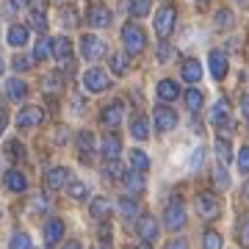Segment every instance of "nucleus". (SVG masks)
Returning a JSON list of instances; mask_svg holds the SVG:
<instances>
[{
    "instance_id": "nucleus-1",
    "label": "nucleus",
    "mask_w": 249,
    "mask_h": 249,
    "mask_svg": "<svg viewBox=\"0 0 249 249\" xmlns=\"http://www.w3.org/2000/svg\"><path fill=\"white\" fill-rule=\"evenodd\" d=\"M122 45H124V50H127L130 55L142 53L144 45H147V34H144L136 22H127V25L122 28Z\"/></svg>"
},
{
    "instance_id": "nucleus-2",
    "label": "nucleus",
    "mask_w": 249,
    "mask_h": 249,
    "mask_svg": "<svg viewBox=\"0 0 249 249\" xmlns=\"http://www.w3.org/2000/svg\"><path fill=\"white\" fill-rule=\"evenodd\" d=\"M175 22H178V14H175V9H172V6H163V9L155 14V34H158L160 39L172 36V31H175Z\"/></svg>"
},
{
    "instance_id": "nucleus-3",
    "label": "nucleus",
    "mask_w": 249,
    "mask_h": 249,
    "mask_svg": "<svg viewBox=\"0 0 249 249\" xmlns=\"http://www.w3.org/2000/svg\"><path fill=\"white\" fill-rule=\"evenodd\" d=\"M83 89L91 91V94H100V91L111 89L108 75H106L103 70H86V75H83Z\"/></svg>"
},
{
    "instance_id": "nucleus-4",
    "label": "nucleus",
    "mask_w": 249,
    "mask_h": 249,
    "mask_svg": "<svg viewBox=\"0 0 249 249\" xmlns=\"http://www.w3.org/2000/svg\"><path fill=\"white\" fill-rule=\"evenodd\" d=\"M163 224H166L169 230H183V227H186V208H183V202H169L166 205Z\"/></svg>"
},
{
    "instance_id": "nucleus-5",
    "label": "nucleus",
    "mask_w": 249,
    "mask_h": 249,
    "mask_svg": "<svg viewBox=\"0 0 249 249\" xmlns=\"http://www.w3.org/2000/svg\"><path fill=\"white\" fill-rule=\"evenodd\" d=\"M103 53H106V47H103V42H100L97 36H91V34L80 36V55H83L86 61H97Z\"/></svg>"
},
{
    "instance_id": "nucleus-6",
    "label": "nucleus",
    "mask_w": 249,
    "mask_h": 249,
    "mask_svg": "<svg viewBox=\"0 0 249 249\" xmlns=\"http://www.w3.org/2000/svg\"><path fill=\"white\" fill-rule=\"evenodd\" d=\"M219 211H222V205H219V196L213 194H199L196 196V213L202 216V219H216L219 216Z\"/></svg>"
},
{
    "instance_id": "nucleus-7",
    "label": "nucleus",
    "mask_w": 249,
    "mask_h": 249,
    "mask_svg": "<svg viewBox=\"0 0 249 249\" xmlns=\"http://www.w3.org/2000/svg\"><path fill=\"white\" fill-rule=\"evenodd\" d=\"M152 119H155V127H158L160 133H169V130H175V124H178V114L169 106H158L155 114H152Z\"/></svg>"
},
{
    "instance_id": "nucleus-8",
    "label": "nucleus",
    "mask_w": 249,
    "mask_h": 249,
    "mask_svg": "<svg viewBox=\"0 0 249 249\" xmlns=\"http://www.w3.org/2000/svg\"><path fill=\"white\" fill-rule=\"evenodd\" d=\"M136 230H139V238L144 244H152V241L158 238V222H155V216H139Z\"/></svg>"
},
{
    "instance_id": "nucleus-9",
    "label": "nucleus",
    "mask_w": 249,
    "mask_h": 249,
    "mask_svg": "<svg viewBox=\"0 0 249 249\" xmlns=\"http://www.w3.org/2000/svg\"><path fill=\"white\" fill-rule=\"evenodd\" d=\"M42 119H45V111L42 108L28 106L17 114V127H36V124H42Z\"/></svg>"
},
{
    "instance_id": "nucleus-10",
    "label": "nucleus",
    "mask_w": 249,
    "mask_h": 249,
    "mask_svg": "<svg viewBox=\"0 0 249 249\" xmlns=\"http://www.w3.org/2000/svg\"><path fill=\"white\" fill-rule=\"evenodd\" d=\"M208 64H211V75H213L216 80H224V78H227V55H224L222 50H211V55H208Z\"/></svg>"
},
{
    "instance_id": "nucleus-11",
    "label": "nucleus",
    "mask_w": 249,
    "mask_h": 249,
    "mask_svg": "<svg viewBox=\"0 0 249 249\" xmlns=\"http://www.w3.org/2000/svg\"><path fill=\"white\" fill-rule=\"evenodd\" d=\"M89 25H94V28H106V25H111V9L108 6H103V3H94L89 9Z\"/></svg>"
},
{
    "instance_id": "nucleus-12",
    "label": "nucleus",
    "mask_w": 249,
    "mask_h": 249,
    "mask_svg": "<svg viewBox=\"0 0 249 249\" xmlns=\"http://www.w3.org/2000/svg\"><path fill=\"white\" fill-rule=\"evenodd\" d=\"M100 152H103L108 160L119 158V152H122V142H119V136H114V133L103 136V142H100Z\"/></svg>"
},
{
    "instance_id": "nucleus-13",
    "label": "nucleus",
    "mask_w": 249,
    "mask_h": 249,
    "mask_svg": "<svg viewBox=\"0 0 249 249\" xmlns=\"http://www.w3.org/2000/svg\"><path fill=\"white\" fill-rule=\"evenodd\" d=\"M61 238H64V222L61 219H47L45 222V244L53 247V244H58Z\"/></svg>"
},
{
    "instance_id": "nucleus-14",
    "label": "nucleus",
    "mask_w": 249,
    "mask_h": 249,
    "mask_svg": "<svg viewBox=\"0 0 249 249\" xmlns=\"http://www.w3.org/2000/svg\"><path fill=\"white\" fill-rule=\"evenodd\" d=\"M155 91H158V97L163 100V103H175V100L180 97V86L172 78H163L158 83V89H155Z\"/></svg>"
},
{
    "instance_id": "nucleus-15",
    "label": "nucleus",
    "mask_w": 249,
    "mask_h": 249,
    "mask_svg": "<svg viewBox=\"0 0 249 249\" xmlns=\"http://www.w3.org/2000/svg\"><path fill=\"white\" fill-rule=\"evenodd\" d=\"M100 119H103V124H108V127H116V124L122 122V103L116 100V103L106 106L103 108V114H100Z\"/></svg>"
},
{
    "instance_id": "nucleus-16",
    "label": "nucleus",
    "mask_w": 249,
    "mask_h": 249,
    "mask_svg": "<svg viewBox=\"0 0 249 249\" xmlns=\"http://www.w3.org/2000/svg\"><path fill=\"white\" fill-rule=\"evenodd\" d=\"M53 55L61 64H72V42L70 39H53Z\"/></svg>"
},
{
    "instance_id": "nucleus-17",
    "label": "nucleus",
    "mask_w": 249,
    "mask_h": 249,
    "mask_svg": "<svg viewBox=\"0 0 249 249\" xmlns=\"http://www.w3.org/2000/svg\"><path fill=\"white\" fill-rule=\"evenodd\" d=\"M6 188L9 191H14V194H22L28 188V180H25V175L19 169H11V172H6Z\"/></svg>"
},
{
    "instance_id": "nucleus-18",
    "label": "nucleus",
    "mask_w": 249,
    "mask_h": 249,
    "mask_svg": "<svg viewBox=\"0 0 249 249\" xmlns=\"http://www.w3.org/2000/svg\"><path fill=\"white\" fill-rule=\"evenodd\" d=\"M122 183H124V188H127L130 194H142V191H144V178H142V172H136V169L124 172Z\"/></svg>"
},
{
    "instance_id": "nucleus-19",
    "label": "nucleus",
    "mask_w": 249,
    "mask_h": 249,
    "mask_svg": "<svg viewBox=\"0 0 249 249\" xmlns=\"http://www.w3.org/2000/svg\"><path fill=\"white\" fill-rule=\"evenodd\" d=\"M199 78H202V64L196 61V58L183 61V80L186 83H199Z\"/></svg>"
},
{
    "instance_id": "nucleus-20",
    "label": "nucleus",
    "mask_w": 249,
    "mask_h": 249,
    "mask_svg": "<svg viewBox=\"0 0 249 249\" xmlns=\"http://www.w3.org/2000/svg\"><path fill=\"white\" fill-rule=\"evenodd\" d=\"M28 94V86L22 83L19 78H11L9 83H6V97L11 100V103H19V100H25Z\"/></svg>"
},
{
    "instance_id": "nucleus-21",
    "label": "nucleus",
    "mask_w": 249,
    "mask_h": 249,
    "mask_svg": "<svg viewBox=\"0 0 249 249\" xmlns=\"http://www.w3.org/2000/svg\"><path fill=\"white\" fill-rule=\"evenodd\" d=\"M67 180H70V169H64V166H55V169L47 172V188H53V191L64 188Z\"/></svg>"
},
{
    "instance_id": "nucleus-22",
    "label": "nucleus",
    "mask_w": 249,
    "mask_h": 249,
    "mask_svg": "<svg viewBox=\"0 0 249 249\" xmlns=\"http://www.w3.org/2000/svg\"><path fill=\"white\" fill-rule=\"evenodd\" d=\"M227 116H230V106H227V100L224 97H219L213 103V111H211V122L222 127V124H227Z\"/></svg>"
},
{
    "instance_id": "nucleus-23",
    "label": "nucleus",
    "mask_w": 249,
    "mask_h": 249,
    "mask_svg": "<svg viewBox=\"0 0 249 249\" xmlns=\"http://www.w3.org/2000/svg\"><path fill=\"white\" fill-rule=\"evenodd\" d=\"M78 150H80V158L83 160H89L91 155H94V136H91L89 130L78 133Z\"/></svg>"
},
{
    "instance_id": "nucleus-24",
    "label": "nucleus",
    "mask_w": 249,
    "mask_h": 249,
    "mask_svg": "<svg viewBox=\"0 0 249 249\" xmlns=\"http://www.w3.org/2000/svg\"><path fill=\"white\" fill-rule=\"evenodd\" d=\"M91 216L94 219H108L111 216V199L108 196H97V199H91Z\"/></svg>"
},
{
    "instance_id": "nucleus-25",
    "label": "nucleus",
    "mask_w": 249,
    "mask_h": 249,
    "mask_svg": "<svg viewBox=\"0 0 249 249\" xmlns=\"http://www.w3.org/2000/svg\"><path fill=\"white\" fill-rule=\"evenodd\" d=\"M50 55H53V39L42 36V39L36 42V47H34V61H47Z\"/></svg>"
},
{
    "instance_id": "nucleus-26",
    "label": "nucleus",
    "mask_w": 249,
    "mask_h": 249,
    "mask_svg": "<svg viewBox=\"0 0 249 249\" xmlns=\"http://www.w3.org/2000/svg\"><path fill=\"white\" fill-rule=\"evenodd\" d=\"M42 89H45L47 94L61 91V89H64V78L58 75V72H53V75H45V78H42Z\"/></svg>"
},
{
    "instance_id": "nucleus-27",
    "label": "nucleus",
    "mask_w": 249,
    "mask_h": 249,
    "mask_svg": "<svg viewBox=\"0 0 249 249\" xmlns=\"http://www.w3.org/2000/svg\"><path fill=\"white\" fill-rule=\"evenodd\" d=\"M119 213H122L127 222H130V219H136V216H139V202H136V199H130V196H122V199H119Z\"/></svg>"
},
{
    "instance_id": "nucleus-28",
    "label": "nucleus",
    "mask_w": 249,
    "mask_h": 249,
    "mask_svg": "<svg viewBox=\"0 0 249 249\" xmlns=\"http://www.w3.org/2000/svg\"><path fill=\"white\" fill-rule=\"evenodd\" d=\"M25 42H28V28L11 25V28H9V45H11V47H22Z\"/></svg>"
},
{
    "instance_id": "nucleus-29",
    "label": "nucleus",
    "mask_w": 249,
    "mask_h": 249,
    "mask_svg": "<svg viewBox=\"0 0 249 249\" xmlns=\"http://www.w3.org/2000/svg\"><path fill=\"white\" fill-rule=\"evenodd\" d=\"M130 133H133L139 142H144V139L150 136V122H147L144 116H136L133 122H130Z\"/></svg>"
},
{
    "instance_id": "nucleus-30",
    "label": "nucleus",
    "mask_w": 249,
    "mask_h": 249,
    "mask_svg": "<svg viewBox=\"0 0 249 249\" xmlns=\"http://www.w3.org/2000/svg\"><path fill=\"white\" fill-rule=\"evenodd\" d=\"M130 166H133L136 172H147L150 169V158H147V152L130 150Z\"/></svg>"
},
{
    "instance_id": "nucleus-31",
    "label": "nucleus",
    "mask_w": 249,
    "mask_h": 249,
    "mask_svg": "<svg viewBox=\"0 0 249 249\" xmlns=\"http://www.w3.org/2000/svg\"><path fill=\"white\" fill-rule=\"evenodd\" d=\"M216 158L222 160V163H230L232 160V150H230L227 139H216Z\"/></svg>"
},
{
    "instance_id": "nucleus-32",
    "label": "nucleus",
    "mask_w": 249,
    "mask_h": 249,
    "mask_svg": "<svg viewBox=\"0 0 249 249\" xmlns=\"http://www.w3.org/2000/svg\"><path fill=\"white\" fill-rule=\"evenodd\" d=\"M186 106H188L191 114H196V111L202 108V91H199V89H188L186 91Z\"/></svg>"
},
{
    "instance_id": "nucleus-33",
    "label": "nucleus",
    "mask_w": 249,
    "mask_h": 249,
    "mask_svg": "<svg viewBox=\"0 0 249 249\" xmlns=\"http://www.w3.org/2000/svg\"><path fill=\"white\" fill-rule=\"evenodd\" d=\"M127 55L124 53H116V55H111V72H114V75H124V72H127Z\"/></svg>"
},
{
    "instance_id": "nucleus-34",
    "label": "nucleus",
    "mask_w": 249,
    "mask_h": 249,
    "mask_svg": "<svg viewBox=\"0 0 249 249\" xmlns=\"http://www.w3.org/2000/svg\"><path fill=\"white\" fill-rule=\"evenodd\" d=\"M127 11H130V17H144V14H150V0H133Z\"/></svg>"
},
{
    "instance_id": "nucleus-35",
    "label": "nucleus",
    "mask_w": 249,
    "mask_h": 249,
    "mask_svg": "<svg viewBox=\"0 0 249 249\" xmlns=\"http://www.w3.org/2000/svg\"><path fill=\"white\" fill-rule=\"evenodd\" d=\"M124 172H122V166H119V160H108L106 163V169H103V178L106 180H116V178H122Z\"/></svg>"
},
{
    "instance_id": "nucleus-36",
    "label": "nucleus",
    "mask_w": 249,
    "mask_h": 249,
    "mask_svg": "<svg viewBox=\"0 0 249 249\" xmlns=\"http://www.w3.org/2000/svg\"><path fill=\"white\" fill-rule=\"evenodd\" d=\"M202 244H205V249H222V235L216 230H205Z\"/></svg>"
},
{
    "instance_id": "nucleus-37",
    "label": "nucleus",
    "mask_w": 249,
    "mask_h": 249,
    "mask_svg": "<svg viewBox=\"0 0 249 249\" xmlns=\"http://www.w3.org/2000/svg\"><path fill=\"white\" fill-rule=\"evenodd\" d=\"M9 249H31V238H28L25 232H14L9 241Z\"/></svg>"
},
{
    "instance_id": "nucleus-38",
    "label": "nucleus",
    "mask_w": 249,
    "mask_h": 249,
    "mask_svg": "<svg viewBox=\"0 0 249 249\" xmlns=\"http://www.w3.org/2000/svg\"><path fill=\"white\" fill-rule=\"evenodd\" d=\"M31 25L39 31V34H45V28H47V17H45V11H31Z\"/></svg>"
},
{
    "instance_id": "nucleus-39",
    "label": "nucleus",
    "mask_w": 249,
    "mask_h": 249,
    "mask_svg": "<svg viewBox=\"0 0 249 249\" xmlns=\"http://www.w3.org/2000/svg\"><path fill=\"white\" fill-rule=\"evenodd\" d=\"M86 194H89V188H86V183H80V180L70 183V196H72V199H83Z\"/></svg>"
},
{
    "instance_id": "nucleus-40",
    "label": "nucleus",
    "mask_w": 249,
    "mask_h": 249,
    "mask_svg": "<svg viewBox=\"0 0 249 249\" xmlns=\"http://www.w3.org/2000/svg\"><path fill=\"white\" fill-rule=\"evenodd\" d=\"M238 241L241 247H249V213L241 219V227H238Z\"/></svg>"
},
{
    "instance_id": "nucleus-41",
    "label": "nucleus",
    "mask_w": 249,
    "mask_h": 249,
    "mask_svg": "<svg viewBox=\"0 0 249 249\" xmlns=\"http://www.w3.org/2000/svg\"><path fill=\"white\" fill-rule=\"evenodd\" d=\"M216 25L219 28H230L232 25V11H227V9L216 11Z\"/></svg>"
},
{
    "instance_id": "nucleus-42",
    "label": "nucleus",
    "mask_w": 249,
    "mask_h": 249,
    "mask_svg": "<svg viewBox=\"0 0 249 249\" xmlns=\"http://www.w3.org/2000/svg\"><path fill=\"white\" fill-rule=\"evenodd\" d=\"M238 169L244 172V175H249V147H241V152H238Z\"/></svg>"
},
{
    "instance_id": "nucleus-43",
    "label": "nucleus",
    "mask_w": 249,
    "mask_h": 249,
    "mask_svg": "<svg viewBox=\"0 0 249 249\" xmlns=\"http://www.w3.org/2000/svg\"><path fill=\"white\" fill-rule=\"evenodd\" d=\"M6 150H9L11 158H22V155H25V147H22L19 142H9V147H6Z\"/></svg>"
},
{
    "instance_id": "nucleus-44",
    "label": "nucleus",
    "mask_w": 249,
    "mask_h": 249,
    "mask_svg": "<svg viewBox=\"0 0 249 249\" xmlns=\"http://www.w3.org/2000/svg\"><path fill=\"white\" fill-rule=\"evenodd\" d=\"M11 64H14V70H17V72H25V70H31V61H28L25 55H14V61H11Z\"/></svg>"
},
{
    "instance_id": "nucleus-45",
    "label": "nucleus",
    "mask_w": 249,
    "mask_h": 249,
    "mask_svg": "<svg viewBox=\"0 0 249 249\" xmlns=\"http://www.w3.org/2000/svg\"><path fill=\"white\" fill-rule=\"evenodd\" d=\"M61 19H64V25H67V28L78 25V19H75V11H72V9H61Z\"/></svg>"
},
{
    "instance_id": "nucleus-46",
    "label": "nucleus",
    "mask_w": 249,
    "mask_h": 249,
    "mask_svg": "<svg viewBox=\"0 0 249 249\" xmlns=\"http://www.w3.org/2000/svg\"><path fill=\"white\" fill-rule=\"evenodd\" d=\"M47 205H50V202H47L45 194H36L34 196V211H47Z\"/></svg>"
},
{
    "instance_id": "nucleus-47",
    "label": "nucleus",
    "mask_w": 249,
    "mask_h": 249,
    "mask_svg": "<svg viewBox=\"0 0 249 249\" xmlns=\"http://www.w3.org/2000/svg\"><path fill=\"white\" fill-rule=\"evenodd\" d=\"M213 178H216V183H219V186H222V188H227V186H230V180H227V172H224L222 166L216 169V175H213Z\"/></svg>"
},
{
    "instance_id": "nucleus-48",
    "label": "nucleus",
    "mask_w": 249,
    "mask_h": 249,
    "mask_svg": "<svg viewBox=\"0 0 249 249\" xmlns=\"http://www.w3.org/2000/svg\"><path fill=\"white\" fill-rule=\"evenodd\" d=\"M55 144H67V139H70V133H67V127H55Z\"/></svg>"
},
{
    "instance_id": "nucleus-49",
    "label": "nucleus",
    "mask_w": 249,
    "mask_h": 249,
    "mask_svg": "<svg viewBox=\"0 0 249 249\" xmlns=\"http://www.w3.org/2000/svg\"><path fill=\"white\" fill-rule=\"evenodd\" d=\"M202 155H205L202 150L194 152V158H191V169H199V166H202Z\"/></svg>"
},
{
    "instance_id": "nucleus-50",
    "label": "nucleus",
    "mask_w": 249,
    "mask_h": 249,
    "mask_svg": "<svg viewBox=\"0 0 249 249\" xmlns=\"http://www.w3.org/2000/svg\"><path fill=\"white\" fill-rule=\"evenodd\" d=\"M166 249H188V244H186V241H169V244H166Z\"/></svg>"
},
{
    "instance_id": "nucleus-51",
    "label": "nucleus",
    "mask_w": 249,
    "mask_h": 249,
    "mask_svg": "<svg viewBox=\"0 0 249 249\" xmlns=\"http://www.w3.org/2000/svg\"><path fill=\"white\" fill-rule=\"evenodd\" d=\"M100 241H111V227H106V224L100 227Z\"/></svg>"
},
{
    "instance_id": "nucleus-52",
    "label": "nucleus",
    "mask_w": 249,
    "mask_h": 249,
    "mask_svg": "<svg viewBox=\"0 0 249 249\" xmlns=\"http://www.w3.org/2000/svg\"><path fill=\"white\" fill-rule=\"evenodd\" d=\"M241 114H244V116L249 119V94H247L244 100H241Z\"/></svg>"
},
{
    "instance_id": "nucleus-53",
    "label": "nucleus",
    "mask_w": 249,
    "mask_h": 249,
    "mask_svg": "<svg viewBox=\"0 0 249 249\" xmlns=\"http://www.w3.org/2000/svg\"><path fill=\"white\" fill-rule=\"evenodd\" d=\"M169 47H166V45H160V50H158V58H160V61H166V58H169Z\"/></svg>"
},
{
    "instance_id": "nucleus-54",
    "label": "nucleus",
    "mask_w": 249,
    "mask_h": 249,
    "mask_svg": "<svg viewBox=\"0 0 249 249\" xmlns=\"http://www.w3.org/2000/svg\"><path fill=\"white\" fill-rule=\"evenodd\" d=\"M11 6H14V9H25L28 0H11Z\"/></svg>"
},
{
    "instance_id": "nucleus-55",
    "label": "nucleus",
    "mask_w": 249,
    "mask_h": 249,
    "mask_svg": "<svg viewBox=\"0 0 249 249\" xmlns=\"http://www.w3.org/2000/svg\"><path fill=\"white\" fill-rule=\"evenodd\" d=\"M61 249H80V244H78V241H70V244H64Z\"/></svg>"
},
{
    "instance_id": "nucleus-56",
    "label": "nucleus",
    "mask_w": 249,
    "mask_h": 249,
    "mask_svg": "<svg viewBox=\"0 0 249 249\" xmlns=\"http://www.w3.org/2000/svg\"><path fill=\"white\" fill-rule=\"evenodd\" d=\"M3 127H6V114L0 111V133H3Z\"/></svg>"
},
{
    "instance_id": "nucleus-57",
    "label": "nucleus",
    "mask_w": 249,
    "mask_h": 249,
    "mask_svg": "<svg viewBox=\"0 0 249 249\" xmlns=\"http://www.w3.org/2000/svg\"><path fill=\"white\" fill-rule=\"evenodd\" d=\"M244 196H247V202H249V180H247V186H244Z\"/></svg>"
},
{
    "instance_id": "nucleus-58",
    "label": "nucleus",
    "mask_w": 249,
    "mask_h": 249,
    "mask_svg": "<svg viewBox=\"0 0 249 249\" xmlns=\"http://www.w3.org/2000/svg\"><path fill=\"white\" fill-rule=\"evenodd\" d=\"M136 249H150V244H142V247H136Z\"/></svg>"
},
{
    "instance_id": "nucleus-59",
    "label": "nucleus",
    "mask_w": 249,
    "mask_h": 249,
    "mask_svg": "<svg viewBox=\"0 0 249 249\" xmlns=\"http://www.w3.org/2000/svg\"><path fill=\"white\" fill-rule=\"evenodd\" d=\"M3 70H6V67H3V61H0V75H3Z\"/></svg>"
}]
</instances>
